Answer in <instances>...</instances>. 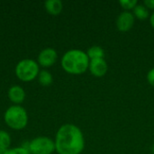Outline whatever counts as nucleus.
I'll use <instances>...</instances> for the list:
<instances>
[{"mask_svg":"<svg viewBox=\"0 0 154 154\" xmlns=\"http://www.w3.org/2000/svg\"><path fill=\"white\" fill-rule=\"evenodd\" d=\"M55 151L59 154H80L85 147L81 130L71 124L60 127L55 137Z\"/></svg>","mask_w":154,"mask_h":154,"instance_id":"obj_1","label":"nucleus"},{"mask_svg":"<svg viewBox=\"0 0 154 154\" xmlns=\"http://www.w3.org/2000/svg\"><path fill=\"white\" fill-rule=\"evenodd\" d=\"M89 59L81 50L73 49L64 53L61 58V67L69 74L80 75L85 73L89 67Z\"/></svg>","mask_w":154,"mask_h":154,"instance_id":"obj_2","label":"nucleus"},{"mask_svg":"<svg viewBox=\"0 0 154 154\" xmlns=\"http://www.w3.org/2000/svg\"><path fill=\"white\" fill-rule=\"evenodd\" d=\"M4 119L5 124L14 130L23 129L28 123V115L26 110L19 106H10L5 113Z\"/></svg>","mask_w":154,"mask_h":154,"instance_id":"obj_3","label":"nucleus"},{"mask_svg":"<svg viewBox=\"0 0 154 154\" xmlns=\"http://www.w3.org/2000/svg\"><path fill=\"white\" fill-rule=\"evenodd\" d=\"M39 72V64L31 59L22 60L15 67V74L17 78L24 82L33 80L36 77H38Z\"/></svg>","mask_w":154,"mask_h":154,"instance_id":"obj_4","label":"nucleus"},{"mask_svg":"<svg viewBox=\"0 0 154 154\" xmlns=\"http://www.w3.org/2000/svg\"><path fill=\"white\" fill-rule=\"evenodd\" d=\"M28 151L32 154H51L55 151V143L46 136H39L28 143Z\"/></svg>","mask_w":154,"mask_h":154,"instance_id":"obj_5","label":"nucleus"},{"mask_svg":"<svg viewBox=\"0 0 154 154\" xmlns=\"http://www.w3.org/2000/svg\"><path fill=\"white\" fill-rule=\"evenodd\" d=\"M134 15L128 11L122 12L116 19V27L118 31L125 32L130 31L134 24Z\"/></svg>","mask_w":154,"mask_h":154,"instance_id":"obj_6","label":"nucleus"},{"mask_svg":"<svg viewBox=\"0 0 154 154\" xmlns=\"http://www.w3.org/2000/svg\"><path fill=\"white\" fill-rule=\"evenodd\" d=\"M58 59V53L53 48L43 49L38 56V63L44 68L51 67Z\"/></svg>","mask_w":154,"mask_h":154,"instance_id":"obj_7","label":"nucleus"},{"mask_svg":"<svg viewBox=\"0 0 154 154\" xmlns=\"http://www.w3.org/2000/svg\"><path fill=\"white\" fill-rule=\"evenodd\" d=\"M88 69L93 76L97 78H101L106 74L108 69V65L105 60V59L92 60L89 62Z\"/></svg>","mask_w":154,"mask_h":154,"instance_id":"obj_8","label":"nucleus"},{"mask_svg":"<svg viewBox=\"0 0 154 154\" xmlns=\"http://www.w3.org/2000/svg\"><path fill=\"white\" fill-rule=\"evenodd\" d=\"M8 97L14 104L19 105L25 98V92L20 86H13L8 90Z\"/></svg>","mask_w":154,"mask_h":154,"instance_id":"obj_9","label":"nucleus"},{"mask_svg":"<svg viewBox=\"0 0 154 154\" xmlns=\"http://www.w3.org/2000/svg\"><path fill=\"white\" fill-rule=\"evenodd\" d=\"M44 5L47 12L51 15L60 14L63 8V4L60 0H47Z\"/></svg>","mask_w":154,"mask_h":154,"instance_id":"obj_10","label":"nucleus"},{"mask_svg":"<svg viewBox=\"0 0 154 154\" xmlns=\"http://www.w3.org/2000/svg\"><path fill=\"white\" fill-rule=\"evenodd\" d=\"M86 53H87L89 60H97V59H104V57H105L104 49L100 46H97V45H94V46H91L90 48H88Z\"/></svg>","mask_w":154,"mask_h":154,"instance_id":"obj_11","label":"nucleus"},{"mask_svg":"<svg viewBox=\"0 0 154 154\" xmlns=\"http://www.w3.org/2000/svg\"><path fill=\"white\" fill-rule=\"evenodd\" d=\"M134 15L139 20H145L149 17L148 8L144 5H137L134 9Z\"/></svg>","mask_w":154,"mask_h":154,"instance_id":"obj_12","label":"nucleus"},{"mask_svg":"<svg viewBox=\"0 0 154 154\" xmlns=\"http://www.w3.org/2000/svg\"><path fill=\"white\" fill-rule=\"evenodd\" d=\"M53 78L52 75L46 69H42L39 72L38 75V81L42 86L47 87L49 85H51L52 83Z\"/></svg>","mask_w":154,"mask_h":154,"instance_id":"obj_13","label":"nucleus"},{"mask_svg":"<svg viewBox=\"0 0 154 154\" xmlns=\"http://www.w3.org/2000/svg\"><path fill=\"white\" fill-rule=\"evenodd\" d=\"M11 144V137L5 131H0V149L7 150Z\"/></svg>","mask_w":154,"mask_h":154,"instance_id":"obj_14","label":"nucleus"},{"mask_svg":"<svg viewBox=\"0 0 154 154\" xmlns=\"http://www.w3.org/2000/svg\"><path fill=\"white\" fill-rule=\"evenodd\" d=\"M119 4L125 9V11L130 12V10L134 9V7L138 5V2L136 0H120Z\"/></svg>","mask_w":154,"mask_h":154,"instance_id":"obj_15","label":"nucleus"},{"mask_svg":"<svg viewBox=\"0 0 154 154\" xmlns=\"http://www.w3.org/2000/svg\"><path fill=\"white\" fill-rule=\"evenodd\" d=\"M29 151L21 146V147H15V148H12V149H7L5 154H29Z\"/></svg>","mask_w":154,"mask_h":154,"instance_id":"obj_16","label":"nucleus"},{"mask_svg":"<svg viewBox=\"0 0 154 154\" xmlns=\"http://www.w3.org/2000/svg\"><path fill=\"white\" fill-rule=\"evenodd\" d=\"M147 81L151 86L154 87V68L150 69L149 72L147 73Z\"/></svg>","mask_w":154,"mask_h":154,"instance_id":"obj_17","label":"nucleus"},{"mask_svg":"<svg viewBox=\"0 0 154 154\" xmlns=\"http://www.w3.org/2000/svg\"><path fill=\"white\" fill-rule=\"evenodd\" d=\"M143 5L148 9H154V0H145L143 2Z\"/></svg>","mask_w":154,"mask_h":154,"instance_id":"obj_18","label":"nucleus"},{"mask_svg":"<svg viewBox=\"0 0 154 154\" xmlns=\"http://www.w3.org/2000/svg\"><path fill=\"white\" fill-rule=\"evenodd\" d=\"M150 23H151L152 27L154 29V12L151 14V16H150Z\"/></svg>","mask_w":154,"mask_h":154,"instance_id":"obj_19","label":"nucleus"},{"mask_svg":"<svg viewBox=\"0 0 154 154\" xmlns=\"http://www.w3.org/2000/svg\"><path fill=\"white\" fill-rule=\"evenodd\" d=\"M5 152H6V150H5V149H0V154H5Z\"/></svg>","mask_w":154,"mask_h":154,"instance_id":"obj_20","label":"nucleus"},{"mask_svg":"<svg viewBox=\"0 0 154 154\" xmlns=\"http://www.w3.org/2000/svg\"><path fill=\"white\" fill-rule=\"evenodd\" d=\"M152 152L154 153V145H153V147H152Z\"/></svg>","mask_w":154,"mask_h":154,"instance_id":"obj_21","label":"nucleus"}]
</instances>
